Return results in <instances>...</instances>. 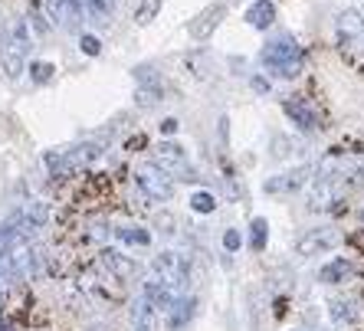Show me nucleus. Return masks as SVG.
Returning <instances> with one entry per match:
<instances>
[{"label":"nucleus","mask_w":364,"mask_h":331,"mask_svg":"<svg viewBox=\"0 0 364 331\" xmlns=\"http://www.w3.org/2000/svg\"><path fill=\"white\" fill-rule=\"evenodd\" d=\"M33 50V36H30V26L23 17H14L7 26V36H4V50H0V63L7 69L10 79H17L23 72V60L26 53Z\"/></svg>","instance_id":"obj_1"},{"label":"nucleus","mask_w":364,"mask_h":331,"mask_svg":"<svg viewBox=\"0 0 364 331\" xmlns=\"http://www.w3.org/2000/svg\"><path fill=\"white\" fill-rule=\"evenodd\" d=\"M263 66L269 69L272 76H282V79H296L302 72V50L296 46L292 36H282V40H272L266 43V50L259 53Z\"/></svg>","instance_id":"obj_2"},{"label":"nucleus","mask_w":364,"mask_h":331,"mask_svg":"<svg viewBox=\"0 0 364 331\" xmlns=\"http://www.w3.org/2000/svg\"><path fill=\"white\" fill-rule=\"evenodd\" d=\"M151 272H154V279H161L164 286H171V289H174V292H178V289H184V286H187V279H191V269H187L184 256L171 253V249H164V253H158V256H154Z\"/></svg>","instance_id":"obj_3"},{"label":"nucleus","mask_w":364,"mask_h":331,"mask_svg":"<svg viewBox=\"0 0 364 331\" xmlns=\"http://www.w3.org/2000/svg\"><path fill=\"white\" fill-rule=\"evenodd\" d=\"M341 243V233L331 227H315V229H305L302 237L296 239V256H318V253H328Z\"/></svg>","instance_id":"obj_4"},{"label":"nucleus","mask_w":364,"mask_h":331,"mask_svg":"<svg viewBox=\"0 0 364 331\" xmlns=\"http://www.w3.org/2000/svg\"><path fill=\"white\" fill-rule=\"evenodd\" d=\"M135 180L144 194L154 197V200H171V197H174V178H168L158 164H144Z\"/></svg>","instance_id":"obj_5"},{"label":"nucleus","mask_w":364,"mask_h":331,"mask_svg":"<svg viewBox=\"0 0 364 331\" xmlns=\"http://www.w3.org/2000/svg\"><path fill=\"white\" fill-rule=\"evenodd\" d=\"M158 168H161L168 178L194 180V168H191V161H187L184 148H181V145H171V141H164V145L158 148Z\"/></svg>","instance_id":"obj_6"},{"label":"nucleus","mask_w":364,"mask_h":331,"mask_svg":"<svg viewBox=\"0 0 364 331\" xmlns=\"http://www.w3.org/2000/svg\"><path fill=\"white\" fill-rule=\"evenodd\" d=\"M309 178H312V168L302 164V168H292V170H286V174L269 178L263 184V190L266 194H296V190H302V187L309 184Z\"/></svg>","instance_id":"obj_7"},{"label":"nucleus","mask_w":364,"mask_h":331,"mask_svg":"<svg viewBox=\"0 0 364 331\" xmlns=\"http://www.w3.org/2000/svg\"><path fill=\"white\" fill-rule=\"evenodd\" d=\"M335 184H338L335 174H318L309 187V210H328L335 200Z\"/></svg>","instance_id":"obj_8"},{"label":"nucleus","mask_w":364,"mask_h":331,"mask_svg":"<svg viewBox=\"0 0 364 331\" xmlns=\"http://www.w3.org/2000/svg\"><path fill=\"white\" fill-rule=\"evenodd\" d=\"M335 33H338V43L341 46H355V43L364 40V17L358 10H345L335 23Z\"/></svg>","instance_id":"obj_9"},{"label":"nucleus","mask_w":364,"mask_h":331,"mask_svg":"<svg viewBox=\"0 0 364 331\" xmlns=\"http://www.w3.org/2000/svg\"><path fill=\"white\" fill-rule=\"evenodd\" d=\"M141 298L148 302V308H151V312H164V308L174 305V289H171V286H164L161 279H151V282H144Z\"/></svg>","instance_id":"obj_10"},{"label":"nucleus","mask_w":364,"mask_h":331,"mask_svg":"<svg viewBox=\"0 0 364 331\" xmlns=\"http://www.w3.org/2000/svg\"><path fill=\"white\" fill-rule=\"evenodd\" d=\"M53 20L63 26H76L82 20V0H46Z\"/></svg>","instance_id":"obj_11"},{"label":"nucleus","mask_w":364,"mask_h":331,"mask_svg":"<svg viewBox=\"0 0 364 331\" xmlns=\"http://www.w3.org/2000/svg\"><path fill=\"white\" fill-rule=\"evenodd\" d=\"M102 263L109 266L112 276L122 279V282H128V279H135L138 276V263L135 259H128V256H122L119 249H105V253H102Z\"/></svg>","instance_id":"obj_12"},{"label":"nucleus","mask_w":364,"mask_h":331,"mask_svg":"<svg viewBox=\"0 0 364 331\" xmlns=\"http://www.w3.org/2000/svg\"><path fill=\"white\" fill-rule=\"evenodd\" d=\"M223 13H227V10H223V4H210V7L203 10L200 17L191 23V36H194V40H207V36L217 30V23H220Z\"/></svg>","instance_id":"obj_13"},{"label":"nucleus","mask_w":364,"mask_h":331,"mask_svg":"<svg viewBox=\"0 0 364 331\" xmlns=\"http://www.w3.org/2000/svg\"><path fill=\"white\" fill-rule=\"evenodd\" d=\"M355 276V266L348 263V259H331V263H325L322 269H318V282L322 286H341V282H348Z\"/></svg>","instance_id":"obj_14"},{"label":"nucleus","mask_w":364,"mask_h":331,"mask_svg":"<svg viewBox=\"0 0 364 331\" xmlns=\"http://www.w3.org/2000/svg\"><path fill=\"white\" fill-rule=\"evenodd\" d=\"M272 20H276V7H272L269 0H256L253 7L246 10V23L253 26V30H269Z\"/></svg>","instance_id":"obj_15"},{"label":"nucleus","mask_w":364,"mask_h":331,"mask_svg":"<svg viewBox=\"0 0 364 331\" xmlns=\"http://www.w3.org/2000/svg\"><path fill=\"white\" fill-rule=\"evenodd\" d=\"M197 312V298L194 295H184V298H174V305H171V315H168V325L171 328H184Z\"/></svg>","instance_id":"obj_16"},{"label":"nucleus","mask_w":364,"mask_h":331,"mask_svg":"<svg viewBox=\"0 0 364 331\" xmlns=\"http://www.w3.org/2000/svg\"><path fill=\"white\" fill-rule=\"evenodd\" d=\"M286 115H289L292 121H296V125L302 128V131H315V115H312L309 109H305L299 95H292V99L286 102Z\"/></svg>","instance_id":"obj_17"},{"label":"nucleus","mask_w":364,"mask_h":331,"mask_svg":"<svg viewBox=\"0 0 364 331\" xmlns=\"http://www.w3.org/2000/svg\"><path fill=\"white\" fill-rule=\"evenodd\" d=\"M82 7H85V13H89L95 23H109L115 0H82Z\"/></svg>","instance_id":"obj_18"},{"label":"nucleus","mask_w":364,"mask_h":331,"mask_svg":"<svg viewBox=\"0 0 364 331\" xmlns=\"http://www.w3.org/2000/svg\"><path fill=\"white\" fill-rule=\"evenodd\" d=\"M115 237H119L122 243H132V246H148V243H151V233L141 227H119Z\"/></svg>","instance_id":"obj_19"},{"label":"nucleus","mask_w":364,"mask_h":331,"mask_svg":"<svg viewBox=\"0 0 364 331\" xmlns=\"http://www.w3.org/2000/svg\"><path fill=\"white\" fill-rule=\"evenodd\" d=\"M132 322H135V331H151V308L144 298L132 302Z\"/></svg>","instance_id":"obj_20"},{"label":"nucleus","mask_w":364,"mask_h":331,"mask_svg":"<svg viewBox=\"0 0 364 331\" xmlns=\"http://www.w3.org/2000/svg\"><path fill=\"white\" fill-rule=\"evenodd\" d=\"M266 239H269V223H266L263 217H256V220L250 223V246L266 249Z\"/></svg>","instance_id":"obj_21"},{"label":"nucleus","mask_w":364,"mask_h":331,"mask_svg":"<svg viewBox=\"0 0 364 331\" xmlns=\"http://www.w3.org/2000/svg\"><path fill=\"white\" fill-rule=\"evenodd\" d=\"M355 302H341V298H338V302H331V305H328V312H331V318H335V322H358V315H361V312H355Z\"/></svg>","instance_id":"obj_22"},{"label":"nucleus","mask_w":364,"mask_h":331,"mask_svg":"<svg viewBox=\"0 0 364 331\" xmlns=\"http://www.w3.org/2000/svg\"><path fill=\"white\" fill-rule=\"evenodd\" d=\"M158 10H161V0H141L135 10V23L138 26H148L154 17H158Z\"/></svg>","instance_id":"obj_23"},{"label":"nucleus","mask_w":364,"mask_h":331,"mask_svg":"<svg viewBox=\"0 0 364 331\" xmlns=\"http://www.w3.org/2000/svg\"><path fill=\"white\" fill-rule=\"evenodd\" d=\"M191 207H194L197 213H213L217 210V197H213L210 190H197V194L191 197Z\"/></svg>","instance_id":"obj_24"},{"label":"nucleus","mask_w":364,"mask_h":331,"mask_svg":"<svg viewBox=\"0 0 364 331\" xmlns=\"http://www.w3.org/2000/svg\"><path fill=\"white\" fill-rule=\"evenodd\" d=\"M17 246H20V239L7 229V223H0V259H4V256H10Z\"/></svg>","instance_id":"obj_25"},{"label":"nucleus","mask_w":364,"mask_h":331,"mask_svg":"<svg viewBox=\"0 0 364 331\" xmlns=\"http://www.w3.org/2000/svg\"><path fill=\"white\" fill-rule=\"evenodd\" d=\"M79 46H82L85 56H99V53H102V40H99V36H92V33H85L82 40H79Z\"/></svg>","instance_id":"obj_26"},{"label":"nucleus","mask_w":364,"mask_h":331,"mask_svg":"<svg viewBox=\"0 0 364 331\" xmlns=\"http://www.w3.org/2000/svg\"><path fill=\"white\" fill-rule=\"evenodd\" d=\"M30 72H33V82H50V79H53V66H50V63H33V66H30Z\"/></svg>","instance_id":"obj_27"},{"label":"nucleus","mask_w":364,"mask_h":331,"mask_svg":"<svg viewBox=\"0 0 364 331\" xmlns=\"http://www.w3.org/2000/svg\"><path fill=\"white\" fill-rule=\"evenodd\" d=\"M240 243H243V239H240L237 229H227V233H223V249H227V253H237Z\"/></svg>","instance_id":"obj_28"},{"label":"nucleus","mask_w":364,"mask_h":331,"mask_svg":"<svg viewBox=\"0 0 364 331\" xmlns=\"http://www.w3.org/2000/svg\"><path fill=\"white\" fill-rule=\"evenodd\" d=\"M161 131H164V135H174V131H178V119H164L161 121Z\"/></svg>","instance_id":"obj_29"},{"label":"nucleus","mask_w":364,"mask_h":331,"mask_svg":"<svg viewBox=\"0 0 364 331\" xmlns=\"http://www.w3.org/2000/svg\"><path fill=\"white\" fill-rule=\"evenodd\" d=\"M253 85H256V92H269V85H266L263 79H253Z\"/></svg>","instance_id":"obj_30"},{"label":"nucleus","mask_w":364,"mask_h":331,"mask_svg":"<svg viewBox=\"0 0 364 331\" xmlns=\"http://www.w3.org/2000/svg\"><path fill=\"white\" fill-rule=\"evenodd\" d=\"M0 331H14V328H10V322L4 318V315H0Z\"/></svg>","instance_id":"obj_31"},{"label":"nucleus","mask_w":364,"mask_h":331,"mask_svg":"<svg viewBox=\"0 0 364 331\" xmlns=\"http://www.w3.org/2000/svg\"><path fill=\"white\" fill-rule=\"evenodd\" d=\"M358 220H361V223H364V207H361V213H358Z\"/></svg>","instance_id":"obj_32"},{"label":"nucleus","mask_w":364,"mask_h":331,"mask_svg":"<svg viewBox=\"0 0 364 331\" xmlns=\"http://www.w3.org/2000/svg\"><path fill=\"white\" fill-rule=\"evenodd\" d=\"M358 13H361V17H364V0H361V10H358Z\"/></svg>","instance_id":"obj_33"},{"label":"nucleus","mask_w":364,"mask_h":331,"mask_svg":"<svg viewBox=\"0 0 364 331\" xmlns=\"http://www.w3.org/2000/svg\"><path fill=\"white\" fill-rule=\"evenodd\" d=\"M328 331H331V328H328Z\"/></svg>","instance_id":"obj_34"}]
</instances>
